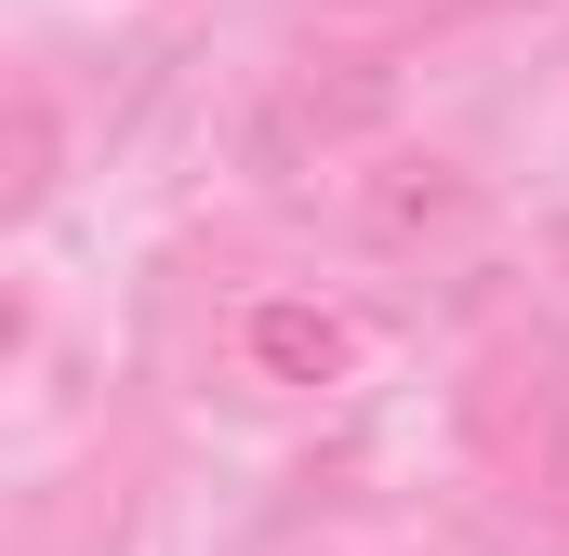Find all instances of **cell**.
Returning a JSON list of instances; mask_svg holds the SVG:
<instances>
[{
  "instance_id": "obj_1",
  "label": "cell",
  "mask_w": 569,
  "mask_h": 556,
  "mask_svg": "<svg viewBox=\"0 0 569 556\" xmlns=\"http://www.w3.org/2000/svg\"><path fill=\"white\" fill-rule=\"evenodd\" d=\"M398 107V80L385 67H291L279 93H266V120H252V172H305V159H331V146H358L371 120Z\"/></svg>"
},
{
  "instance_id": "obj_2",
  "label": "cell",
  "mask_w": 569,
  "mask_h": 556,
  "mask_svg": "<svg viewBox=\"0 0 569 556\" xmlns=\"http://www.w3.org/2000/svg\"><path fill=\"white\" fill-rule=\"evenodd\" d=\"M239 345H252L266 385H331V371L358 358V318H345V305H252Z\"/></svg>"
},
{
  "instance_id": "obj_3",
  "label": "cell",
  "mask_w": 569,
  "mask_h": 556,
  "mask_svg": "<svg viewBox=\"0 0 569 556\" xmlns=\"http://www.w3.org/2000/svg\"><path fill=\"white\" fill-rule=\"evenodd\" d=\"M463 212H477V186H463L450 159H385V172H371V199H358V226H371V239H450Z\"/></svg>"
},
{
  "instance_id": "obj_4",
  "label": "cell",
  "mask_w": 569,
  "mask_h": 556,
  "mask_svg": "<svg viewBox=\"0 0 569 556\" xmlns=\"http://www.w3.org/2000/svg\"><path fill=\"white\" fill-rule=\"evenodd\" d=\"M40 186H53V120H40V93L13 107V212H40Z\"/></svg>"
}]
</instances>
